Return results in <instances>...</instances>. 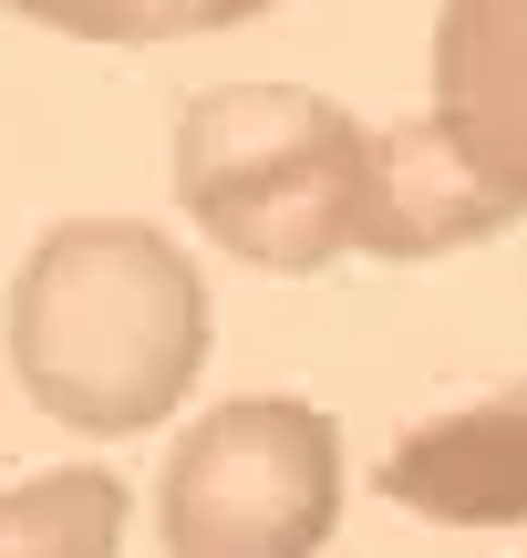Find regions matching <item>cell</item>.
Here are the masks:
<instances>
[{"label":"cell","instance_id":"8","mask_svg":"<svg viewBox=\"0 0 527 558\" xmlns=\"http://www.w3.org/2000/svg\"><path fill=\"white\" fill-rule=\"evenodd\" d=\"M21 21L41 32H73V41H114V52H156V41H207V32H238L259 11H290V0H11Z\"/></svg>","mask_w":527,"mask_h":558},{"label":"cell","instance_id":"3","mask_svg":"<svg viewBox=\"0 0 527 558\" xmlns=\"http://www.w3.org/2000/svg\"><path fill=\"white\" fill-rule=\"evenodd\" d=\"M342 424L301 393H228L166 445L156 548L166 558H321L342 527Z\"/></svg>","mask_w":527,"mask_h":558},{"label":"cell","instance_id":"2","mask_svg":"<svg viewBox=\"0 0 527 558\" xmlns=\"http://www.w3.org/2000/svg\"><path fill=\"white\" fill-rule=\"evenodd\" d=\"M372 124L310 83H218L176 114V207L248 269L310 279L363 239Z\"/></svg>","mask_w":527,"mask_h":558},{"label":"cell","instance_id":"1","mask_svg":"<svg viewBox=\"0 0 527 558\" xmlns=\"http://www.w3.org/2000/svg\"><path fill=\"white\" fill-rule=\"evenodd\" d=\"M11 383L73 435H145L207 373V279L145 218H62L11 279Z\"/></svg>","mask_w":527,"mask_h":558},{"label":"cell","instance_id":"6","mask_svg":"<svg viewBox=\"0 0 527 558\" xmlns=\"http://www.w3.org/2000/svg\"><path fill=\"white\" fill-rule=\"evenodd\" d=\"M497 228H517V207L497 197L487 177H476L466 156H455L445 135H434V114L414 124H383L372 135V166H363V259H445V248H476L497 239Z\"/></svg>","mask_w":527,"mask_h":558},{"label":"cell","instance_id":"4","mask_svg":"<svg viewBox=\"0 0 527 558\" xmlns=\"http://www.w3.org/2000/svg\"><path fill=\"white\" fill-rule=\"evenodd\" d=\"M434 135L527 218V0H434Z\"/></svg>","mask_w":527,"mask_h":558},{"label":"cell","instance_id":"7","mask_svg":"<svg viewBox=\"0 0 527 558\" xmlns=\"http://www.w3.org/2000/svg\"><path fill=\"white\" fill-rule=\"evenodd\" d=\"M124 548V476L52 465L0 486V558H114Z\"/></svg>","mask_w":527,"mask_h":558},{"label":"cell","instance_id":"5","mask_svg":"<svg viewBox=\"0 0 527 558\" xmlns=\"http://www.w3.org/2000/svg\"><path fill=\"white\" fill-rule=\"evenodd\" d=\"M383 497L434 527H527V383L404 424L383 456Z\"/></svg>","mask_w":527,"mask_h":558}]
</instances>
